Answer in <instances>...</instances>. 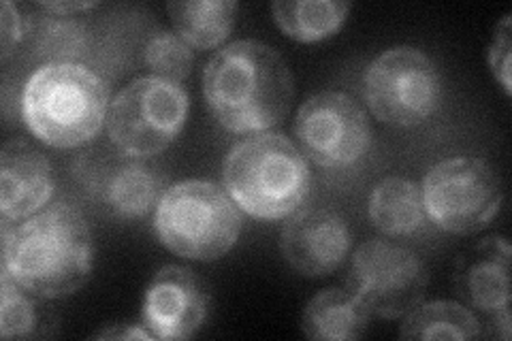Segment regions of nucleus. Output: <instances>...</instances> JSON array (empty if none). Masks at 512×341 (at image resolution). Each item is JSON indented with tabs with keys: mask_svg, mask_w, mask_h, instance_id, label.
I'll use <instances>...</instances> for the list:
<instances>
[{
	"mask_svg": "<svg viewBox=\"0 0 512 341\" xmlns=\"http://www.w3.org/2000/svg\"><path fill=\"white\" fill-rule=\"evenodd\" d=\"M0 273L43 299L82 290L94 265V237L75 205L56 201L22 224L0 220Z\"/></svg>",
	"mask_w": 512,
	"mask_h": 341,
	"instance_id": "nucleus-1",
	"label": "nucleus"
},
{
	"mask_svg": "<svg viewBox=\"0 0 512 341\" xmlns=\"http://www.w3.org/2000/svg\"><path fill=\"white\" fill-rule=\"evenodd\" d=\"M293 75L274 47L242 39L224 45L203 69V96L216 122L235 135L267 133L293 103Z\"/></svg>",
	"mask_w": 512,
	"mask_h": 341,
	"instance_id": "nucleus-2",
	"label": "nucleus"
},
{
	"mask_svg": "<svg viewBox=\"0 0 512 341\" xmlns=\"http://www.w3.org/2000/svg\"><path fill=\"white\" fill-rule=\"evenodd\" d=\"M107 81L77 62H47L22 92V120L50 148L71 150L92 141L109 111Z\"/></svg>",
	"mask_w": 512,
	"mask_h": 341,
	"instance_id": "nucleus-3",
	"label": "nucleus"
},
{
	"mask_svg": "<svg viewBox=\"0 0 512 341\" xmlns=\"http://www.w3.org/2000/svg\"><path fill=\"white\" fill-rule=\"evenodd\" d=\"M222 180L233 203L248 216L284 220L306 203L312 173L291 139L282 133H256L233 145Z\"/></svg>",
	"mask_w": 512,
	"mask_h": 341,
	"instance_id": "nucleus-4",
	"label": "nucleus"
},
{
	"mask_svg": "<svg viewBox=\"0 0 512 341\" xmlns=\"http://www.w3.org/2000/svg\"><path fill=\"white\" fill-rule=\"evenodd\" d=\"M239 211L220 186L184 180L165 188L154 211V231L175 256L212 263L237 243L244 222Z\"/></svg>",
	"mask_w": 512,
	"mask_h": 341,
	"instance_id": "nucleus-5",
	"label": "nucleus"
},
{
	"mask_svg": "<svg viewBox=\"0 0 512 341\" xmlns=\"http://www.w3.org/2000/svg\"><path fill=\"white\" fill-rule=\"evenodd\" d=\"M188 107V94L180 84L152 75L137 77L109 103V141L126 156L152 158L178 139Z\"/></svg>",
	"mask_w": 512,
	"mask_h": 341,
	"instance_id": "nucleus-6",
	"label": "nucleus"
},
{
	"mask_svg": "<svg viewBox=\"0 0 512 341\" xmlns=\"http://www.w3.org/2000/svg\"><path fill=\"white\" fill-rule=\"evenodd\" d=\"M421 190L427 218L453 235L487 229L504 201L498 171L476 156L440 160L425 173Z\"/></svg>",
	"mask_w": 512,
	"mask_h": 341,
	"instance_id": "nucleus-7",
	"label": "nucleus"
},
{
	"mask_svg": "<svg viewBox=\"0 0 512 341\" xmlns=\"http://www.w3.org/2000/svg\"><path fill=\"white\" fill-rule=\"evenodd\" d=\"M363 99L380 122L414 128L438 111L442 77L436 62L419 47L397 45L367 64Z\"/></svg>",
	"mask_w": 512,
	"mask_h": 341,
	"instance_id": "nucleus-8",
	"label": "nucleus"
},
{
	"mask_svg": "<svg viewBox=\"0 0 512 341\" xmlns=\"http://www.w3.org/2000/svg\"><path fill=\"white\" fill-rule=\"evenodd\" d=\"M427 284L421 258L399 243L370 239L352 252L346 290L372 316L404 318L425 299Z\"/></svg>",
	"mask_w": 512,
	"mask_h": 341,
	"instance_id": "nucleus-9",
	"label": "nucleus"
},
{
	"mask_svg": "<svg viewBox=\"0 0 512 341\" xmlns=\"http://www.w3.org/2000/svg\"><path fill=\"white\" fill-rule=\"evenodd\" d=\"M301 154L325 169H344L359 162L372 141L370 118L363 105L340 90L318 92L295 116Z\"/></svg>",
	"mask_w": 512,
	"mask_h": 341,
	"instance_id": "nucleus-10",
	"label": "nucleus"
},
{
	"mask_svg": "<svg viewBox=\"0 0 512 341\" xmlns=\"http://www.w3.org/2000/svg\"><path fill=\"white\" fill-rule=\"evenodd\" d=\"M210 307V290L195 271L165 265L154 273L143 295L141 327L160 341L190 339L203 329Z\"/></svg>",
	"mask_w": 512,
	"mask_h": 341,
	"instance_id": "nucleus-11",
	"label": "nucleus"
},
{
	"mask_svg": "<svg viewBox=\"0 0 512 341\" xmlns=\"http://www.w3.org/2000/svg\"><path fill=\"white\" fill-rule=\"evenodd\" d=\"M350 246L348 222L333 209H299L280 235L284 261L306 278H325L340 269Z\"/></svg>",
	"mask_w": 512,
	"mask_h": 341,
	"instance_id": "nucleus-12",
	"label": "nucleus"
},
{
	"mask_svg": "<svg viewBox=\"0 0 512 341\" xmlns=\"http://www.w3.org/2000/svg\"><path fill=\"white\" fill-rule=\"evenodd\" d=\"M510 256L506 237L489 235L461 252L453 269V292L474 314L493 318L510 307Z\"/></svg>",
	"mask_w": 512,
	"mask_h": 341,
	"instance_id": "nucleus-13",
	"label": "nucleus"
},
{
	"mask_svg": "<svg viewBox=\"0 0 512 341\" xmlns=\"http://www.w3.org/2000/svg\"><path fill=\"white\" fill-rule=\"evenodd\" d=\"M88 190L118 220H137L158 205L163 197V175H158L143 158H105L103 165L86 167Z\"/></svg>",
	"mask_w": 512,
	"mask_h": 341,
	"instance_id": "nucleus-14",
	"label": "nucleus"
},
{
	"mask_svg": "<svg viewBox=\"0 0 512 341\" xmlns=\"http://www.w3.org/2000/svg\"><path fill=\"white\" fill-rule=\"evenodd\" d=\"M54 169L43 152L24 139H11L0 150V214L20 222L37 214L54 194Z\"/></svg>",
	"mask_w": 512,
	"mask_h": 341,
	"instance_id": "nucleus-15",
	"label": "nucleus"
},
{
	"mask_svg": "<svg viewBox=\"0 0 512 341\" xmlns=\"http://www.w3.org/2000/svg\"><path fill=\"white\" fill-rule=\"evenodd\" d=\"M370 318L346 288H327L303 307L301 331L314 341H352L370 329Z\"/></svg>",
	"mask_w": 512,
	"mask_h": 341,
	"instance_id": "nucleus-16",
	"label": "nucleus"
},
{
	"mask_svg": "<svg viewBox=\"0 0 512 341\" xmlns=\"http://www.w3.org/2000/svg\"><path fill=\"white\" fill-rule=\"evenodd\" d=\"M367 214L376 229L389 237H408L425 222L421 184L402 175H387L372 188Z\"/></svg>",
	"mask_w": 512,
	"mask_h": 341,
	"instance_id": "nucleus-17",
	"label": "nucleus"
},
{
	"mask_svg": "<svg viewBox=\"0 0 512 341\" xmlns=\"http://www.w3.org/2000/svg\"><path fill=\"white\" fill-rule=\"evenodd\" d=\"M47 299L32 295L0 273V337L3 339H52L60 333V314Z\"/></svg>",
	"mask_w": 512,
	"mask_h": 341,
	"instance_id": "nucleus-18",
	"label": "nucleus"
},
{
	"mask_svg": "<svg viewBox=\"0 0 512 341\" xmlns=\"http://www.w3.org/2000/svg\"><path fill=\"white\" fill-rule=\"evenodd\" d=\"M175 32L195 50H214L229 39L235 26L233 0H175L167 3Z\"/></svg>",
	"mask_w": 512,
	"mask_h": 341,
	"instance_id": "nucleus-19",
	"label": "nucleus"
},
{
	"mask_svg": "<svg viewBox=\"0 0 512 341\" xmlns=\"http://www.w3.org/2000/svg\"><path fill=\"white\" fill-rule=\"evenodd\" d=\"M402 339H478L483 320L459 301L419 303L404 316L399 327Z\"/></svg>",
	"mask_w": 512,
	"mask_h": 341,
	"instance_id": "nucleus-20",
	"label": "nucleus"
},
{
	"mask_svg": "<svg viewBox=\"0 0 512 341\" xmlns=\"http://www.w3.org/2000/svg\"><path fill=\"white\" fill-rule=\"evenodd\" d=\"M278 28L299 43L329 39L342 28L350 13L344 0H278L271 5Z\"/></svg>",
	"mask_w": 512,
	"mask_h": 341,
	"instance_id": "nucleus-21",
	"label": "nucleus"
},
{
	"mask_svg": "<svg viewBox=\"0 0 512 341\" xmlns=\"http://www.w3.org/2000/svg\"><path fill=\"white\" fill-rule=\"evenodd\" d=\"M143 62L152 77L180 84L195 64V52L175 30H158L143 47Z\"/></svg>",
	"mask_w": 512,
	"mask_h": 341,
	"instance_id": "nucleus-22",
	"label": "nucleus"
},
{
	"mask_svg": "<svg viewBox=\"0 0 512 341\" xmlns=\"http://www.w3.org/2000/svg\"><path fill=\"white\" fill-rule=\"evenodd\" d=\"M510 52H512V15L506 13L504 18L495 24L493 39L487 52V60L493 77L500 81L506 96L512 94L510 86Z\"/></svg>",
	"mask_w": 512,
	"mask_h": 341,
	"instance_id": "nucleus-23",
	"label": "nucleus"
},
{
	"mask_svg": "<svg viewBox=\"0 0 512 341\" xmlns=\"http://www.w3.org/2000/svg\"><path fill=\"white\" fill-rule=\"evenodd\" d=\"M24 35V26H22V18L20 11L13 3H3V50H0V60L7 62L13 54L15 47L22 41Z\"/></svg>",
	"mask_w": 512,
	"mask_h": 341,
	"instance_id": "nucleus-24",
	"label": "nucleus"
},
{
	"mask_svg": "<svg viewBox=\"0 0 512 341\" xmlns=\"http://www.w3.org/2000/svg\"><path fill=\"white\" fill-rule=\"evenodd\" d=\"M90 339H154L150 331L141 324H109L107 329H101L90 335Z\"/></svg>",
	"mask_w": 512,
	"mask_h": 341,
	"instance_id": "nucleus-25",
	"label": "nucleus"
},
{
	"mask_svg": "<svg viewBox=\"0 0 512 341\" xmlns=\"http://www.w3.org/2000/svg\"><path fill=\"white\" fill-rule=\"evenodd\" d=\"M96 3H39V9L58 15V18H71L75 13L94 9Z\"/></svg>",
	"mask_w": 512,
	"mask_h": 341,
	"instance_id": "nucleus-26",
	"label": "nucleus"
}]
</instances>
